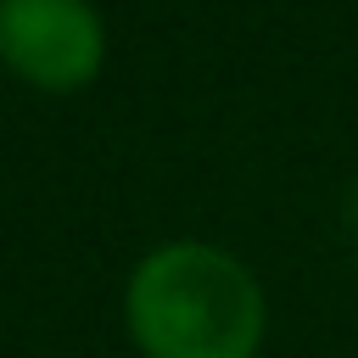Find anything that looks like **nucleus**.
<instances>
[{
    "label": "nucleus",
    "instance_id": "obj_1",
    "mask_svg": "<svg viewBox=\"0 0 358 358\" xmlns=\"http://www.w3.org/2000/svg\"><path fill=\"white\" fill-rule=\"evenodd\" d=\"M123 324L140 358H257L268 336V296L246 257L179 235L129 268Z\"/></svg>",
    "mask_w": 358,
    "mask_h": 358
},
{
    "label": "nucleus",
    "instance_id": "obj_2",
    "mask_svg": "<svg viewBox=\"0 0 358 358\" xmlns=\"http://www.w3.org/2000/svg\"><path fill=\"white\" fill-rule=\"evenodd\" d=\"M0 67L39 95H78L106 67L95 0H0Z\"/></svg>",
    "mask_w": 358,
    "mask_h": 358
},
{
    "label": "nucleus",
    "instance_id": "obj_3",
    "mask_svg": "<svg viewBox=\"0 0 358 358\" xmlns=\"http://www.w3.org/2000/svg\"><path fill=\"white\" fill-rule=\"evenodd\" d=\"M347 224H352V241H358V179H352V190H347Z\"/></svg>",
    "mask_w": 358,
    "mask_h": 358
}]
</instances>
